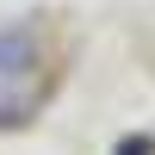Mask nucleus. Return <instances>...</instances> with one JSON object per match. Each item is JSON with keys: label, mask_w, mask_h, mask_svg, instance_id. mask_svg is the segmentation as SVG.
Here are the masks:
<instances>
[{"label": "nucleus", "mask_w": 155, "mask_h": 155, "mask_svg": "<svg viewBox=\"0 0 155 155\" xmlns=\"http://www.w3.org/2000/svg\"><path fill=\"white\" fill-rule=\"evenodd\" d=\"M37 68V31H19V25H6L0 31V81H19V74Z\"/></svg>", "instance_id": "f257e3e1"}]
</instances>
